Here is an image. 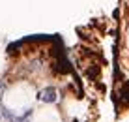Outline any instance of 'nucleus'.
I'll return each instance as SVG.
<instances>
[{"label": "nucleus", "instance_id": "1", "mask_svg": "<svg viewBox=\"0 0 129 122\" xmlns=\"http://www.w3.org/2000/svg\"><path fill=\"white\" fill-rule=\"evenodd\" d=\"M41 98L45 103H52V101H56V88H52V87H47V88H43L41 90Z\"/></svg>", "mask_w": 129, "mask_h": 122}]
</instances>
